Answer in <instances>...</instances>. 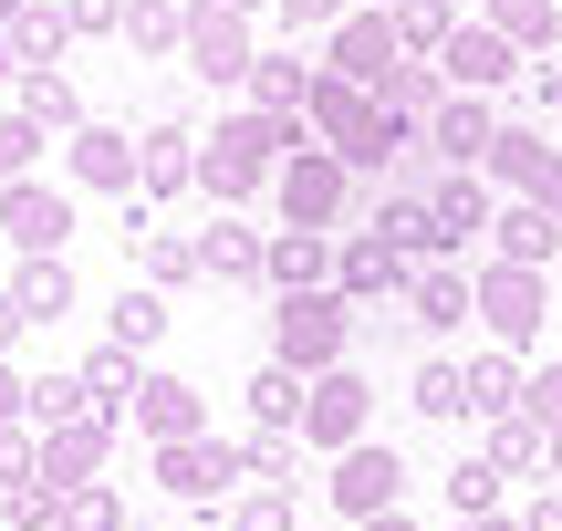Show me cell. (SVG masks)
<instances>
[{
	"mask_svg": "<svg viewBox=\"0 0 562 531\" xmlns=\"http://www.w3.org/2000/svg\"><path fill=\"white\" fill-rule=\"evenodd\" d=\"M292 146H302V115H261V104L220 115V136H199V199L209 208H250Z\"/></svg>",
	"mask_w": 562,
	"mask_h": 531,
	"instance_id": "cell-1",
	"label": "cell"
},
{
	"mask_svg": "<svg viewBox=\"0 0 562 531\" xmlns=\"http://www.w3.org/2000/svg\"><path fill=\"white\" fill-rule=\"evenodd\" d=\"M302 136L334 146L355 178L385 188V157H396V115L375 104V83H344V74H313V94H302Z\"/></svg>",
	"mask_w": 562,
	"mask_h": 531,
	"instance_id": "cell-2",
	"label": "cell"
},
{
	"mask_svg": "<svg viewBox=\"0 0 562 531\" xmlns=\"http://www.w3.org/2000/svg\"><path fill=\"white\" fill-rule=\"evenodd\" d=\"M261 199L281 208V229H355V208H364V178L334 157V146H313V136H302L292 157L271 167V188H261Z\"/></svg>",
	"mask_w": 562,
	"mask_h": 531,
	"instance_id": "cell-3",
	"label": "cell"
},
{
	"mask_svg": "<svg viewBox=\"0 0 562 531\" xmlns=\"http://www.w3.org/2000/svg\"><path fill=\"white\" fill-rule=\"evenodd\" d=\"M469 324L490 334V344H510V354H531L542 344V324H552V271H531V261H469Z\"/></svg>",
	"mask_w": 562,
	"mask_h": 531,
	"instance_id": "cell-4",
	"label": "cell"
},
{
	"mask_svg": "<svg viewBox=\"0 0 562 531\" xmlns=\"http://www.w3.org/2000/svg\"><path fill=\"white\" fill-rule=\"evenodd\" d=\"M271 354H281L292 375L344 365V354H355V303H344L334 282H313V292H271Z\"/></svg>",
	"mask_w": 562,
	"mask_h": 531,
	"instance_id": "cell-5",
	"label": "cell"
},
{
	"mask_svg": "<svg viewBox=\"0 0 562 531\" xmlns=\"http://www.w3.org/2000/svg\"><path fill=\"white\" fill-rule=\"evenodd\" d=\"M292 438L313 459H334V449H355V438H375V386H364V365L344 354V365H323V375H302V417H292Z\"/></svg>",
	"mask_w": 562,
	"mask_h": 531,
	"instance_id": "cell-6",
	"label": "cell"
},
{
	"mask_svg": "<svg viewBox=\"0 0 562 531\" xmlns=\"http://www.w3.org/2000/svg\"><path fill=\"white\" fill-rule=\"evenodd\" d=\"M178 63L209 83V94H220V83H250V63H261V32H250V11H229V0H188Z\"/></svg>",
	"mask_w": 562,
	"mask_h": 531,
	"instance_id": "cell-7",
	"label": "cell"
},
{
	"mask_svg": "<svg viewBox=\"0 0 562 531\" xmlns=\"http://www.w3.org/2000/svg\"><path fill=\"white\" fill-rule=\"evenodd\" d=\"M406 271H417V261H406V250L385 240L375 219H364V229H334V292H344L355 313L396 303V292H406Z\"/></svg>",
	"mask_w": 562,
	"mask_h": 531,
	"instance_id": "cell-8",
	"label": "cell"
},
{
	"mask_svg": "<svg viewBox=\"0 0 562 531\" xmlns=\"http://www.w3.org/2000/svg\"><path fill=\"white\" fill-rule=\"evenodd\" d=\"M396 53L406 42H396V11H385V0H355V11L323 32V74H344V83H385Z\"/></svg>",
	"mask_w": 562,
	"mask_h": 531,
	"instance_id": "cell-9",
	"label": "cell"
},
{
	"mask_svg": "<svg viewBox=\"0 0 562 531\" xmlns=\"http://www.w3.org/2000/svg\"><path fill=\"white\" fill-rule=\"evenodd\" d=\"M157 490H178L188 500V511H199V500H229V490H240V438H167V449H157Z\"/></svg>",
	"mask_w": 562,
	"mask_h": 531,
	"instance_id": "cell-10",
	"label": "cell"
},
{
	"mask_svg": "<svg viewBox=\"0 0 562 531\" xmlns=\"http://www.w3.org/2000/svg\"><path fill=\"white\" fill-rule=\"evenodd\" d=\"M323 500H334L344 521L385 511V500H406V459L375 449V438H355V449H334V479H323Z\"/></svg>",
	"mask_w": 562,
	"mask_h": 531,
	"instance_id": "cell-11",
	"label": "cell"
},
{
	"mask_svg": "<svg viewBox=\"0 0 562 531\" xmlns=\"http://www.w3.org/2000/svg\"><path fill=\"white\" fill-rule=\"evenodd\" d=\"M0 240H11L21 261L63 250V240H74V199H63V188H42V178H11V188H0Z\"/></svg>",
	"mask_w": 562,
	"mask_h": 531,
	"instance_id": "cell-12",
	"label": "cell"
},
{
	"mask_svg": "<svg viewBox=\"0 0 562 531\" xmlns=\"http://www.w3.org/2000/svg\"><path fill=\"white\" fill-rule=\"evenodd\" d=\"M427 63L448 74V94H501V83L521 74V53H510V42L490 32V21H469V11H459V32H448V42H438Z\"/></svg>",
	"mask_w": 562,
	"mask_h": 531,
	"instance_id": "cell-13",
	"label": "cell"
},
{
	"mask_svg": "<svg viewBox=\"0 0 562 531\" xmlns=\"http://www.w3.org/2000/svg\"><path fill=\"white\" fill-rule=\"evenodd\" d=\"M115 438H125V417H115V407H83V417H63V428H42V479H53V490L94 479L104 459H115Z\"/></svg>",
	"mask_w": 562,
	"mask_h": 531,
	"instance_id": "cell-14",
	"label": "cell"
},
{
	"mask_svg": "<svg viewBox=\"0 0 562 531\" xmlns=\"http://www.w3.org/2000/svg\"><path fill=\"white\" fill-rule=\"evenodd\" d=\"M480 178L501 188V199H552L562 146L542 136V125H501V136H490V157H480Z\"/></svg>",
	"mask_w": 562,
	"mask_h": 531,
	"instance_id": "cell-15",
	"label": "cell"
},
{
	"mask_svg": "<svg viewBox=\"0 0 562 531\" xmlns=\"http://www.w3.org/2000/svg\"><path fill=\"white\" fill-rule=\"evenodd\" d=\"M427 208H438V229H448V250H480L490 240V219H501V188L480 178V167H438V188H427Z\"/></svg>",
	"mask_w": 562,
	"mask_h": 531,
	"instance_id": "cell-16",
	"label": "cell"
},
{
	"mask_svg": "<svg viewBox=\"0 0 562 531\" xmlns=\"http://www.w3.org/2000/svg\"><path fill=\"white\" fill-rule=\"evenodd\" d=\"M125 417H136V438H146V449H167V438H199V428H209V396L188 386V375H136Z\"/></svg>",
	"mask_w": 562,
	"mask_h": 531,
	"instance_id": "cell-17",
	"label": "cell"
},
{
	"mask_svg": "<svg viewBox=\"0 0 562 531\" xmlns=\"http://www.w3.org/2000/svg\"><path fill=\"white\" fill-rule=\"evenodd\" d=\"M396 313L417 334H459L469 324V261H417V271H406V292H396Z\"/></svg>",
	"mask_w": 562,
	"mask_h": 531,
	"instance_id": "cell-18",
	"label": "cell"
},
{
	"mask_svg": "<svg viewBox=\"0 0 562 531\" xmlns=\"http://www.w3.org/2000/svg\"><path fill=\"white\" fill-rule=\"evenodd\" d=\"M63 167H74V188H136V136H125V125H94L83 115L74 136H63Z\"/></svg>",
	"mask_w": 562,
	"mask_h": 531,
	"instance_id": "cell-19",
	"label": "cell"
},
{
	"mask_svg": "<svg viewBox=\"0 0 562 531\" xmlns=\"http://www.w3.org/2000/svg\"><path fill=\"white\" fill-rule=\"evenodd\" d=\"M178 188H199V136L167 115L136 136V199H178Z\"/></svg>",
	"mask_w": 562,
	"mask_h": 531,
	"instance_id": "cell-20",
	"label": "cell"
},
{
	"mask_svg": "<svg viewBox=\"0 0 562 531\" xmlns=\"http://www.w3.org/2000/svg\"><path fill=\"white\" fill-rule=\"evenodd\" d=\"M334 282V229H271L261 240V292H313Z\"/></svg>",
	"mask_w": 562,
	"mask_h": 531,
	"instance_id": "cell-21",
	"label": "cell"
},
{
	"mask_svg": "<svg viewBox=\"0 0 562 531\" xmlns=\"http://www.w3.org/2000/svg\"><path fill=\"white\" fill-rule=\"evenodd\" d=\"M490 261H531V271H552V250H562V219L542 199H501V219H490Z\"/></svg>",
	"mask_w": 562,
	"mask_h": 531,
	"instance_id": "cell-22",
	"label": "cell"
},
{
	"mask_svg": "<svg viewBox=\"0 0 562 531\" xmlns=\"http://www.w3.org/2000/svg\"><path fill=\"white\" fill-rule=\"evenodd\" d=\"M490 136H501V104H490V94H448L438 115H427V146H438L448 167H480Z\"/></svg>",
	"mask_w": 562,
	"mask_h": 531,
	"instance_id": "cell-23",
	"label": "cell"
},
{
	"mask_svg": "<svg viewBox=\"0 0 562 531\" xmlns=\"http://www.w3.org/2000/svg\"><path fill=\"white\" fill-rule=\"evenodd\" d=\"M375 229L406 250V261H459V250H448V229H438V208H427L417 188H375Z\"/></svg>",
	"mask_w": 562,
	"mask_h": 531,
	"instance_id": "cell-24",
	"label": "cell"
},
{
	"mask_svg": "<svg viewBox=\"0 0 562 531\" xmlns=\"http://www.w3.org/2000/svg\"><path fill=\"white\" fill-rule=\"evenodd\" d=\"M261 240L271 229H250L240 208H220V219L199 229V282H261Z\"/></svg>",
	"mask_w": 562,
	"mask_h": 531,
	"instance_id": "cell-25",
	"label": "cell"
},
{
	"mask_svg": "<svg viewBox=\"0 0 562 531\" xmlns=\"http://www.w3.org/2000/svg\"><path fill=\"white\" fill-rule=\"evenodd\" d=\"M375 104H385V115H396V125H427V115H438V104H448V74H438V63H427V53H396V74L375 83Z\"/></svg>",
	"mask_w": 562,
	"mask_h": 531,
	"instance_id": "cell-26",
	"label": "cell"
},
{
	"mask_svg": "<svg viewBox=\"0 0 562 531\" xmlns=\"http://www.w3.org/2000/svg\"><path fill=\"white\" fill-rule=\"evenodd\" d=\"M11 303H21V324H63V313H74V261H63V250L21 261L11 271Z\"/></svg>",
	"mask_w": 562,
	"mask_h": 531,
	"instance_id": "cell-27",
	"label": "cell"
},
{
	"mask_svg": "<svg viewBox=\"0 0 562 531\" xmlns=\"http://www.w3.org/2000/svg\"><path fill=\"white\" fill-rule=\"evenodd\" d=\"M11 104H21V115L42 125V136H74V125H83V94H74V74H63V63L21 74V83H11Z\"/></svg>",
	"mask_w": 562,
	"mask_h": 531,
	"instance_id": "cell-28",
	"label": "cell"
},
{
	"mask_svg": "<svg viewBox=\"0 0 562 531\" xmlns=\"http://www.w3.org/2000/svg\"><path fill=\"white\" fill-rule=\"evenodd\" d=\"M480 428H490V470H501V479H542V417H531V407H501V417H480Z\"/></svg>",
	"mask_w": 562,
	"mask_h": 531,
	"instance_id": "cell-29",
	"label": "cell"
},
{
	"mask_svg": "<svg viewBox=\"0 0 562 531\" xmlns=\"http://www.w3.org/2000/svg\"><path fill=\"white\" fill-rule=\"evenodd\" d=\"M313 74H323V63H302V42H281V53H261V63H250V104H261V115H302Z\"/></svg>",
	"mask_w": 562,
	"mask_h": 531,
	"instance_id": "cell-30",
	"label": "cell"
},
{
	"mask_svg": "<svg viewBox=\"0 0 562 531\" xmlns=\"http://www.w3.org/2000/svg\"><path fill=\"white\" fill-rule=\"evenodd\" d=\"M480 21H490V32H501V42H510L521 63L562 42V0H480Z\"/></svg>",
	"mask_w": 562,
	"mask_h": 531,
	"instance_id": "cell-31",
	"label": "cell"
},
{
	"mask_svg": "<svg viewBox=\"0 0 562 531\" xmlns=\"http://www.w3.org/2000/svg\"><path fill=\"white\" fill-rule=\"evenodd\" d=\"M178 32H188V0H125V21H115V42L136 63H167V53H178Z\"/></svg>",
	"mask_w": 562,
	"mask_h": 531,
	"instance_id": "cell-32",
	"label": "cell"
},
{
	"mask_svg": "<svg viewBox=\"0 0 562 531\" xmlns=\"http://www.w3.org/2000/svg\"><path fill=\"white\" fill-rule=\"evenodd\" d=\"M459 375H469V417H501V407H521V375H531V365H521L510 344H480Z\"/></svg>",
	"mask_w": 562,
	"mask_h": 531,
	"instance_id": "cell-33",
	"label": "cell"
},
{
	"mask_svg": "<svg viewBox=\"0 0 562 531\" xmlns=\"http://www.w3.org/2000/svg\"><path fill=\"white\" fill-rule=\"evenodd\" d=\"M157 334H167V292H157V282H125V292H115V313H104V344L157 354Z\"/></svg>",
	"mask_w": 562,
	"mask_h": 531,
	"instance_id": "cell-34",
	"label": "cell"
},
{
	"mask_svg": "<svg viewBox=\"0 0 562 531\" xmlns=\"http://www.w3.org/2000/svg\"><path fill=\"white\" fill-rule=\"evenodd\" d=\"M0 32H11V63H21V74L63 63V42H74V32H63V11H53V0H11V21H0Z\"/></svg>",
	"mask_w": 562,
	"mask_h": 531,
	"instance_id": "cell-35",
	"label": "cell"
},
{
	"mask_svg": "<svg viewBox=\"0 0 562 531\" xmlns=\"http://www.w3.org/2000/svg\"><path fill=\"white\" fill-rule=\"evenodd\" d=\"M240 479L250 490H302V438L292 428H250L240 438Z\"/></svg>",
	"mask_w": 562,
	"mask_h": 531,
	"instance_id": "cell-36",
	"label": "cell"
},
{
	"mask_svg": "<svg viewBox=\"0 0 562 531\" xmlns=\"http://www.w3.org/2000/svg\"><path fill=\"white\" fill-rule=\"evenodd\" d=\"M406 407H417V417H438V428H459V417H469V375L448 365V354H427V365L406 375Z\"/></svg>",
	"mask_w": 562,
	"mask_h": 531,
	"instance_id": "cell-37",
	"label": "cell"
},
{
	"mask_svg": "<svg viewBox=\"0 0 562 531\" xmlns=\"http://www.w3.org/2000/svg\"><path fill=\"white\" fill-rule=\"evenodd\" d=\"M136 261H146V282H157V292H178V282H199V229H157V219H146V240H136Z\"/></svg>",
	"mask_w": 562,
	"mask_h": 531,
	"instance_id": "cell-38",
	"label": "cell"
},
{
	"mask_svg": "<svg viewBox=\"0 0 562 531\" xmlns=\"http://www.w3.org/2000/svg\"><path fill=\"white\" fill-rule=\"evenodd\" d=\"M53 531H125V490H115V479H74L63 511H53Z\"/></svg>",
	"mask_w": 562,
	"mask_h": 531,
	"instance_id": "cell-39",
	"label": "cell"
},
{
	"mask_svg": "<svg viewBox=\"0 0 562 531\" xmlns=\"http://www.w3.org/2000/svg\"><path fill=\"white\" fill-rule=\"evenodd\" d=\"M136 354H125V344H94V354H83V396H94V407H115L125 417V396H136Z\"/></svg>",
	"mask_w": 562,
	"mask_h": 531,
	"instance_id": "cell-40",
	"label": "cell"
},
{
	"mask_svg": "<svg viewBox=\"0 0 562 531\" xmlns=\"http://www.w3.org/2000/svg\"><path fill=\"white\" fill-rule=\"evenodd\" d=\"M292 417H302V375L271 354V365L250 375V428H292Z\"/></svg>",
	"mask_w": 562,
	"mask_h": 531,
	"instance_id": "cell-41",
	"label": "cell"
},
{
	"mask_svg": "<svg viewBox=\"0 0 562 531\" xmlns=\"http://www.w3.org/2000/svg\"><path fill=\"white\" fill-rule=\"evenodd\" d=\"M385 11H396V42H406V53H438V42L459 32V0H385Z\"/></svg>",
	"mask_w": 562,
	"mask_h": 531,
	"instance_id": "cell-42",
	"label": "cell"
},
{
	"mask_svg": "<svg viewBox=\"0 0 562 531\" xmlns=\"http://www.w3.org/2000/svg\"><path fill=\"white\" fill-rule=\"evenodd\" d=\"M94 396H83V375H32V396H21V417L32 428H63V417H83Z\"/></svg>",
	"mask_w": 562,
	"mask_h": 531,
	"instance_id": "cell-43",
	"label": "cell"
},
{
	"mask_svg": "<svg viewBox=\"0 0 562 531\" xmlns=\"http://www.w3.org/2000/svg\"><path fill=\"white\" fill-rule=\"evenodd\" d=\"M501 490H510V479L490 470V459H459V470H448V511H459V521L469 511H501Z\"/></svg>",
	"mask_w": 562,
	"mask_h": 531,
	"instance_id": "cell-44",
	"label": "cell"
},
{
	"mask_svg": "<svg viewBox=\"0 0 562 531\" xmlns=\"http://www.w3.org/2000/svg\"><path fill=\"white\" fill-rule=\"evenodd\" d=\"M220 531H292V490H240V500H220Z\"/></svg>",
	"mask_w": 562,
	"mask_h": 531,
	"instance_id": "cell-45",
	"label": "cell"
},
{
	"mask_svg": "<svg viewBox=\"0 0 562 531\" xmlns=\"http://www.w3.org/2000/svg\"><path fill=\"white\" fill-rule=\"evenodd\" d=\"M42 146H53V136H42V125L11 104V115H0V188H11V178H32V157H42Z\"/></svg>",
	"mask_w": 562,
	"mask_h": 531,
	"instance_id": "cell-46",
	"label": "cell"
},
{
	"mask_svg": "<svg viewBox=\"0 0 562 531\" xmlns=\"http://www.w3.org/2000/svg\"><path fill=\"white\" fill-rule=\"evenodd\" d=\"M355 11V0H271V21H281V42H323L334 21Z\"/></svg>",
	"mask_w": 562,
	"mask_h": 531,
	"instance_id": "cell-47",
	"label": "cell"
},
{
	"mask_svg": "<svg viewBox=\"0 0 562 531\" xmlns=\"http://www.w3.org/2000/svg\"><path fill=\"white\" fill-rule=\"evenodd\" d=\"M21 479H42V428H32V417L0 428V490H21Z\"/></svg>",
	"mask_w": 562,
	"mask_h": 531,
	"instance_id": "cell-48",
	"label": "cell"
},
{
	"mask_svg": "<svg viewBox=\"0 0 562 531\" xmlns=\"http://www.w3.org/2000/svg\"><path fill=\"white\" fill-rule=\"evenodd\" d=\"M0 511H11V531H53L63 490H53V479H21V490H0Z\"/></svg>",
	"mask_w": 562,
	"mask_h": 531,
	"instance_id": "cell-49",
	"label": "cell"
},
{
	"mask_svg": "<svg viewBox=\"0 0 562 531\" xmlns=\"http://www.w3.org/2000/svg\"><path fill=\"white\" fill-rule=\"evenodd\" d=\"M521 407L542 417V428H562V354H552V365H531V375H521Z\"/></svg>",
	"mask_w": 562,
	"mask_h": 531,
	"instance_id": "cell-50",
	"label": "cell"
},
{
	"mask_svg": "<svg viewBox=\"0 0 562 531\" xmlns=\"http://www.w3.org/2000/svg\"><path fill=\"white\" fill-rule=\"evenodd\" d=\"M531 115L562 125V63H552V53H531Z\"/></svg>",
	"mask_w": 562,
	"mask_h": 531,
	"instance_id": "cell-51",
	"label": "cell"
},
{
	"mask_svg": "<svg viewBox=\"0 0 562 531\" xmlns=\"http://www.w3.org/2000/svg\"><path fill=\"white\" fill-rule=\"evenodd\" d=\"M53 11H63V32H115L125 0H53Z\"/></svg>",
	"mask_w": 562,
	"mask_h": 531,
	"instance_id": "cell-52",
	"label": "cell"
},
{
	"mask_svg": "<svg viewBox=\"0 0 562 531\" xmlns=\"http://www.w3.org/2000/svg\"><path fill=\"white\" fill-rule=\"evenodd\" d=\"M21 396H32V375H21L11 354H0V428H11V417H21Z\"/></svg>",
	"mask_w": 562,
	"mask_h": 531,
	"instance_id": "cell-53",
	"label": "cell"
},
{
	"mask_svg": "<svg viewBox=\"0 0 562 531\" xmlns=\"http://www.w3.org/2000/svg\"><path fill=\"white\" fill-rule=\"evenodd\" d=\"M355 531H417V511H406V500H385V511H364Z\"/></svg>",
	"mask_w": 562,
	"mask_h": 531,
	"instance_id": "cell-54",
	"label": "cell"
},
{
	"mask_svg": "<svg viewBox=\"0 0 562 531\" xmlns=\"http://www.w3.org/2000/svg\"><path fill=\"white\" fill-rule=\"evenodd\" d=\"M521 531H562V490H542V500H531V511H521Z\"/></svg>",
	"mask_w": 562,
	"mask_h": 531,
	"instance_id": "cell-55",
	"label": "cell"
},
{
	"mask_svg": "<svg viewBox=\"0 0 562 531\" xmlns=\"http://www.w3.org/2000/svg\"><path fill=\"white\" fill-rule=\"evenodd\" d=\"M21 334H32V324H21V303H11V282H0V354H11Z\"/></svg>",
	"mask_w": 562,
	"mask_h": 531,
	"instance_id": "cell-56",
	"label": "cell"
},
{
	"mask_svg": "<svg viewBox=\"0 0 562 531\" xmlns=\"http://www.w3.org/2000/svg\"><path fill=\"white\" fill-rule=\"evenodd\" d=\"M448 531H521V511H469V521H448Z\"/></svg>",
	"mask_w": 562,
	"mask_h": 531,
	"instance_id": "cell-57",
	"label": "cell"
},
{
	"mask_svg": "<svg viewBox=\"0 0 562 531\" xmlns=\"http://www.w3.org/2000/svg\"><path fill=\"white\" fill-rule=\"evenodd\" d=\"M542 479H562V428H542Z\"/></svg>",
	"mask_w": 562,
	"mask_h": 531,
	"instance_id": "cell-58",
	"label": "cell"
},
{
	"mask_svg": "<svg viewBox=\"0 0 562 531\" xmlns=\"http://www.w3.org/2000/svg\"><path fill=\"white\" fill-rule=\"evenodd\" d=\"M11 83H21V63H11V32H0V94H11Z\"/></svg>",
	"mask_w": 562,
	"mask_h": 531,
	"instance_id": "cell-59",
	"label": "cell"
},
{
	"mask_svg": "<svg viewBox=\"0 0 562 531\" xmlns=\"http://www.w3.org/2000/svg\"><path fill=\"white\" fill-rule=\"evenodd\" d=\"M229 11H271V0H229Z\"/></svg>",
	"mask_w": 562,
	"mask_h": 531,
	"instance_id": "cell-60",
	"label": "cell"
},
{
	"mask_svg": "<svg viewBox=\"0 0 562 531\" xmlns=\"http://www.w3.org/2000/svg\"><path fill=\"white\" fill-rule=\"evenodd\" d=\"M292 531H313V521H292Z\"/></svg>",
	"mask_w": 562,
	"mask_h": 531,
	"instance_id": "cell-61",
	"label": "cell"
}]
</instances>
